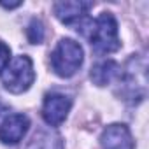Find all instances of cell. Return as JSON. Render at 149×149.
Returning a JSON list of instances; mask_svg holds the SVG:
<instances>
[{"label": "cell", "mask_w": 149, "mask_h": 149, "mask_svg": "<svg viewBox=\"0 0 149 149\" xmlns=\"http://www.w3.org/2000/svg\"><path fill=\"white\" fill-rule=\"evenodd\" d=\"M9 61H11V49H9V46L6 42L0 40V74H2L4 68L9 65Z\"/></svg>", "instance_id": "obj_12"}, {"label": "cell", "mask_w": 149, "mask_h": 149, "mask_svg": "<svg viewBox=\"0 0 149 149\" xmlns=\"http://www.w3.org/2000/svg\"><path fill=\"white\" fill-rule=\"evenodd\" d=\"M30 121L25 114H11L0 125V140L4 144H18L28 132Z\"/></svg>", "instance_id": "obj_8"}, {"label": "cell", "mask_w": 149, "mask_h": 149, "mask_svg": "<svg viewBox=\"0 0 149 149\" xmlns=\"http://www.w3.org/2000/svg\"><path fill=\"white\" fill-rule=\"evenodd\" d=\"M26 37L32 44H40L44 40V25L40 19H32L26 28Z\"/></svg>", "instance_id": "obj_11"}, {"label": "cell", "mask_w": 149, "mask_h": 149, "mask_svg": "<svg viewBox=\"0 0 149 149\" xmlns=\"http://www.w3.org/2000/svg\"><path fill=\"white\" fill-rule=\"evenodd\" d=\"M6 109H7V107H6V104H4L2 100H0V116H2V114L6 112Z\"/></svg>", "instance_id": "obj_14"}, {"label": "cell", "mask_w": 149, "mask_h": 149, "mask_svg": "<svg viewBox=\"0 0 149 149\" xmlns=\"http://www.w3.org/2000/svg\"><path fill=\"white\" fill-rule=\"evenodd\" d=\"M26 149H63V140L54 130L40 128L33 133Z\"/></svg>", "instance_id": "obj_10"}, {"label": "cell", "mask_w": 149, "mask_h": 149, "mask_svg": "<svg viewBox=\"0 0 149 149\" xmlns=\"http://www.w3.org/2000/svg\"><path fill=\"white\" fill-rule=\"evenodd\" d=\"M84 37H88L91 47L98 54H109L119 49V33H118V21L111 13H102L97 19H83L77 28Z\"/></svg>", "instance_id": "obj_1"}, {"label": "cell", "mask_w": 149, "mask_h": 149, "mask_svg": "<svg viewBox=\"0 0 149 149\" xmlns=\"http://www.w3.org/2000/svg\"><path fill=\"white\" fill-rule=\"evenodd\" d=\"M72 107V98H68L63 93H47L42 104V118L49 126L61 125Z\"/></svg>", "instance_id": "obj_5"}, {"label": "cell", "mask_w": 149, "mask_h": 149, "mask_svg": "<svg viewBox=\"0 0 149 149\" xmlns=\"http://www.w3.org/2000/svg\"><path fill=\"white\" fill-rule=\"evenodd\" d=\"M35 81V70L30 56L21 54L16 56L2 72V83L6 90L11 93H23L26 91Z\"/></svg>", "instance_id": "obj_4"}, {"label": "cell", "mask_w": 149, "mask_h": 149, "mask_svg": "<svg viewBox=\"0 0 149 149\" xmlns=\"http://www.w3.org/2000/svg\"><path fill=\"white\" fill-rule=\"evenodd\" d=\"M100 144L104 149H135V142L128 126L119 123L109 125L102 132Z\"/></svg>", "instance_id": "obj_6"}, {"label": "cell", "mask_w": 149, "mask_h": 149, "mask_svg": "<svg viewBox=\"0 0 149 149\" xmlns=\"http://www.w3.org/2000/svg\"><path fill=\"white\" fill-rule=\"evenodd\" d=\"M146 60L140 56H132L126 63L125 68L119 72V79H121V93L125 100L130 104H137L146 97Z\"/></svg>", "instance_id": "obj_2"}, {"label": "cell", "mask_w": 149, "mask_h": 149, "mask_svg": "<svg viewBox=\"0 0 149 149\" xmlns=\"http://www.w3.org/2000/svg\"><path fill=\"white\" fill-rule=\"evenodd\" d=\"M0 6H2V7H6V9H14V7L21 6V2H14V4H6V2H0Z\"/></svg>", "instance_id": "obj_13"}, {"label": "cell", "mask_w": 149, "mask_h": 149, "mask_svg": "<svg viewBox=\"0 0 149 149\" xmlns=\"http://www.w3.org/2000/svg\"><path fill=\"white\" fill-rule=\"evenodd\" d=\"M83 47L74 39H61L51 53V67L56 76L72 77L83 65Z\"/></svg>", "instance_id": "obj_3"}, {"label": "cell", "mask_w": 149, "mask_h": 149, "mask_svg": "<svg viewBox=\"0 0 149 149\" xmlns=\"http://www.w3.org/2000/svg\"><path fill=\"white\" fill-rule=\"evenodd\" d=\"M91 9L90 2H56L53 6L54 16L65 25H79L88 18V11Z\"/></svg>", "instance_id": "obj_7"}, {"label": "cell", "mask_w": 149, "mask_h": 149, "mask_svg": "<svg viewBox=\"0 0 149 149\" xmlns=\"http://www.w3.org/2000/svg\"><path fill=\"white\" fill-rule=\"evenodd\" d=\"M119 72H121V67L114 60H104V61L97 63L91 68L90 76H91V81L97 86H105L111 81H114V79L119 77Z\"/></svg>", "instance_id": "obj_9"}]
</instances>
